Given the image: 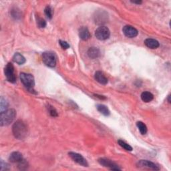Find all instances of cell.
<instances>
[{
    "instance_id": "obj_1",
    "label": "cell",
    "mask_w": 171,
    "mask_h": 171,
    "mask_svg": "<svg viewBox=\"0 0 171 171\" xmlns=\"http://www.w3.org/2000/svg\"><path fill=\"white\" fill-rule=\"evenodd\" d=\"M13 135L17 139L23 140L28 136V126L22 120H18L16 121L12 126Z\"/></svg>"
},
{
    "instance_id": "obj_2",
    "label": "cell",
    "mask_w": 171,
    "mask_h": 171,
    "mask_svg": "<svg viewBox=\"0 0 171 171\" xmlns=\"http://www.w3.org/2000/svg\"><path fill=\"white\" fill-rule=\"evenodd\" d=\"M16 116V111L14 109H8L0 113V125L5 126L9 125Z\"/></svg>"
},
{
    "instance_id": "obj_3",
    "label": "cell",
    "mask_w": 171,
    "mask_h": 171,
    "mask_svg": "<svg viewBox=\"0 0 171 171\" xmlns=\"http://www.w3.org/2000/svg\"><path fill=\"white\" fill-rule=\"evenodd\" d=\"M21 82L24 85V86L31 93H36L34 90L35 81L34 78L30 74L21 73L19 75Z\"/></svg>"
},
{
    "instance_id": "obj_4",
    "label": "cell",
    "mask_w": 171,
    "mask_h": 171,
    "mask_svg": "<svg viewBox=\"0 0 171 171\" xmlns=\"http://www.w3.org/2000/svg\"><path fill=\"white\" fill-rule=\"evenodd\" d=\"M42 61L46 66L54 68L56 65V56L52 52H45L42 53Z\"/></svg>"
},
{
    "instance_id": "obj_5",
    "label": "cell",
    "mask_w": 171,
    "mask_h": 171,
    "mask_svg": "<svg viewBox=\"0 0 171 171\" xmlns=\"http://www.w3.org/2000/svg\"><path fill=\"white\" fill-rule=\"evenodd\" d=\"M110 36V31L109 29L106 26L102 25L96 30L95 31V36L96 38L99 40H106L109 38Z\"/></svg>"
},
{
    "instance_id": "obj_6",
    "label": "cell",
    "mask_w": 171,
    "mask_h": 171,
    "mask_svg": "<svg viewBox=\"0 0 171 171\" xmlns=\"http://www.w3.org/2000/svg\"><path fill=\"white\" fill-rule=\"evenodd\" d=\"M4 73L8 81L11 83L16 82V76L14 72V67L12 63H8L4 69Z\"/></svg>"
},
{
    "instance_id": "obj_7",
    "label": "cell",
    "mask_w": 171,
    "mask_h": 171,
    "mask_svg": "<svg viewBox=\"0 0 171 171\" xmlns=\"http://www.w3.org/2000/svg\"><path fill=\"white\" fill-rule=\"evenodd\" d=\"M68 154L69 157H70L74 162H76L78 164L82 166V167H88V163L87 162V160L84 158L82 155L74 152H69Z\"/></svg>"
},
{
    "instance_id": "obj_8",
    "label": "cell",
    "mask_w": 171,
    "mask_h": 171,
    "mask_svg": "<svg viewBox=\"0 0 171 171\" xmlns=\"http://www.w3.org/2000/svg\"><path fill=\"white\" fill-rule=\"evenodd\" d=\"M98 163L104 167L109 168L112 170H120L121 168H119V165L114 163L112 160L106 158H101L98 159Z\"/></svg>"
},
{
    "instance_id": "obj_9",
    "label": "cell",
    "mask_w": 171,
    "mask_h": 171,
    "mask_svg": "<svg viewBox=\"0 0 171 171\" xmlns=\"http://www.w3.org/2000/svg\"><path fill=\"white\" fill-rule=\"evenodd\" d=\"M136 165L138 167L141 168H146L148 169H151L153 170H159L160 168L158 166H157L156 164H154L152 162L149 161L147 160H141L137 163Z\"/></svg>"
},
{
    "instance_id": "obj_10",
    "label": "cell",
    "mask_w": 171,
    "mask_h": 171,
    "mask_svg": "<svg viewBox=\"0 0 171 171\" xmlns=\"http://www.w3.org/2000/svg\"><path fill=\"white\" fill-rule=\"evenodd\" d=\"M123 34L129 38H134L138 36V30L131 25H125L122 29Z\"/></svg>"
},
{
    "instance_id": "obj_11",
    "label": "cell",
    "mask_w": 171,
    "mask_h": 171,
    "mask_svg": "<svg viewBox=\"0 0 171 171\" xmlns=\"http://www.w3.org/2000/svg\"><path fill=\"white\" fill-rule=\"evenodd\" d=\"M9 160L11 163H19L24 160L22 154L19 152H14L10 154Z\"/></svg>"
},
{
    "instance_id": "obj_12",
    "label": "cell",
    "mask_w": 171,
    "mask_h": 171,
    "mask_svg": "<svg viewBox=\"0 0 171 171\" xmlns=\"http://www.w3.org/2000/svg\"><path fill=\"white\" fill-rule=\"evenodd\" d=\"M79 36L80 37V39L84 41L88 40L90 38L91 35L88 29L86 28V27H82V28L80 29Z\"/></svg>"
},
{
    "instance_id": "obj_13",
    "label": "cell",
    "mask_w": 171,
    "mask_h": 171,
    "mask_svg": "<svg viewBox=\"0 0 171 171\" xmlns=\"http://www.w3.org/2000/svg\"><path fill=\"white\" fill-rule=\"evenodd\" d=\"M94 78L96 81L101 84L105 85L108 83V79L106 78L104 74L100 71L96 72V73L94 74Z\"/></svg>"
},
{
    "instance_id": "obj_14",
    "label": "cell",
    "mask_w": 171,
    "mask_h": 171,
    "mask_svg": "<svg viewBox=\"0 0 171 171\" xmlns=\"http://www.w3.org/2000/svg\"><path fill=\"white\" fill-rule=\"evenodd\" d=\"M144 44L148 48H151V49H157L160 46L159 42L157 40L152 38L146 39L144 40Z\"/></svg>"
},
{
    "instance_id": "obj_15",
    "label": "cell",
    "mask_w": 171,
    "mask_h": 171,
    "mask_svg": "<svg viewBox=\"0 0 171 171\" xmlns=\"http://www.w3.org/2000/svg\"><path fill=\"white\" fill-rule=\"evenodd\" d=\"M88 56L91 59L98 58L100 55V52L98 48L96 47H91L88 50Z\"/></svg>"
},
{
    "instance_id": "obj_16",
    "label": "cell",
    "mask_w": 171,
    "mask_h": 171,
    "mask_svg": "<svg viewBox=\"0 0 171 171\" xmlns=\"http://www.w3.org/2000/svg\"><path fill=\"white\" fill-rule=\"evenodd\" d=\"M107 14L106 12H100L98 14H96V16H94L95 17V22L96 24H103V23H105L106 21V19H107Z\"/></svg>"
},
{
    "instance_id": "obj_17",
    "label": "cell",
    "mask_w": 171,
    "mask_h": 171,
    "mask_svg": "<svg viewBox=\"0 0 171 171\" xmlns=\"http://www.w3.org/2000/svg\"><path fill=\"white\" fill-rule=\"evenodd\" d=\"M13 60L16 63L19 64V65H22V64L25 63V58L20 54L19 53H15L13 56Z\"/></svg>"
},
{
    "instance_id": "obj_18",
    "label": "cell",
    "mask_w": 171,
    "mask_h": 171,
    "mask_svg": "<svg viewBox=\"0 0 171 171\" xmlns=\"http://www.w3.org/2000/svg\"><path fill=\"white\" fill-rule=\"evenodd\" d=\"M141 99L144 102H151L153 98H154V96L152 93L149 92H144L141 94Z\"/></svg>"
},
{
    "instance_id": "obj_19",
    "label": "cell",
    "mask_w": 171,
    "mask_h": 171,
    "mask_svg": "<svg viewBox=\"0 0 171 171\" xmlns=\"http://www.w3.org/2000/svg\"><path fill=\"white\" fill-rule=\"evenodd\" d=\"M96 108H97L98 111L99 112H100L102 114H103L104 116H108L110 114V112L109 109L107 108V106H106L105 105L98 104V105H97V107H96Z\"/></svg>"
},
{
    "instance_id": "obj_20",
    "label": "cell",
    "mask_w": 171,
    "mask_h": 171,
    "mask_svg": "<svg viewBox=\"0 0 171 171\" xmlns=\"http://www.w3.org/2000/svg\"><path fill=\"white\" fill-rule=\"evenodd\" d=\"M136 126H137L138 130L140 131V132H141V134L142 135H146L148 130H147V127H146V124H144V123H143L141 121H138V122H136Z\"/></svg>"
},
{
    "instance_id": "obj_21",
    "label": "cell",
    "mask_w": 171,
    "mask_h": 171,
    "mask_svg": "<svg viewBox=\"0 0 171 171\" xmlns=\"http://www.w3.org/2000/svg\"><path fill=\"white\" fill-rule=\"evenodd\" d=\"M8 106H9V104L7 100L4 98L3 96H2L1 100H0V112H2L3 111L7 110Z\"/></svg>"
},
{
    "instance_id": "obj_22",
    "label": "cell",
    "mask_w": 171,
    "mask_h": 171,
    "mask_svg": "<svg viewBox=\"0 0 171 171\" xmlns=\"http://www.w3.org/2000/svg\"><path fill=\"white\" fill-rule=\"evenodd\" d=\"M118 142H119V144L121 147L124 148L125 150H126V151H132V147L131 146H130L128 144L126 143L124 141H123L122 140H119L118 141Z\"/></svg>"
},
{
    "instance_id": "obj_23",
    "label": "cell",
    "mask_w": 171,
    "mask_h": 171,
    "mask_svg": "<svg viewBox=\"0 0 171 171\" xmlns=\"http://www.w3.org/2000/svg\"><path fill=\"white\" fill-rule=\"evenodd\" d=\"M44 13L46 14V15L47 16V18L48 19H51L52 18V15H53V14H52V8L50 7V6H47L45 9H44Z\"/></svg>"
},
{
    "instance_id": "obj_24",
    "label": "cell",
    "mask_w": 171,
    "mask_h": 171,
    "mask_svg": "<svg viewBox=\"0 0 171 171\" xmlns=\"http://www.w3.org/2000/svg\"><path fill=\"white\" fill-rule=\"evenodd\" d=\"M48 111H49V113L50 114L51 116L52 117H57L58 116V112L56 111V110L53 108V106H49V107H48Z\"/></svg>"
},
{
    "instance_id": "obj_25",
    "label": "cell",
    "mask_w": 171,
    "mask_h": 171,
    "mask_svg": "<svg viewBox=\"0 0 171 171\" xmlns=\"http://www.w3.org/2000/svg\"><path fill=\"white\" fill-rule=\"evenodd\" d=\"M37 25L39 26V28H44L46 26V22L44 19H43L42 18H37Z\"/></svg>"
},
{
    "instance_id": "obj_26",
    "label": "cell",
    "mask_w": 171,
    "mask_h": 171,
    "mask_svg": "<svg viewBox=\"0 0 171 171\" xmlns=\"http://www.w3.org/2000/svg\"><path fill=\"white\" fill-rule=\"evenodd\" d=\"M18 168L19 170H26L27 168H28V163H27V162L24 159L22 160V161L19 163Z\"/></svg>"
},
{
    "instance_id": "obj_27",
    "label": "cell",
    "mask_w": 171,
    "mask_h": 171,
    "mask_svg": "<svg viewBox=\"0 0 171 171\" xmlns=\"http://www.w3.org/2000/svg\"><path fill=\"white\" fill-rule=\"evenodd\" d=\"M12 15L15 19H18L20 18V12L17 9H14L12 10Z\"/></svg>"
},
{
    "instance_id": "obj_28",
    "label": "cell",
    "mask_w": 171,
    "mask_h": 171,
    "mask_svg": "<svg viewBox=\"0 0 171 171\" xmlns=\"http://www.w3.org/2000/svg\"><path fill=\"white\" fill-rule=\"evenodd\" d=\"M59 44H60V46L62 47V48L63 50H67L69 47V45L65 41L60 40V41H59Z\"/></svg>"
},
{
    "instance_id": "obj_29",
    "label": "cell",
    "mask_w": 171,
    "mask_h": 171,
    "mask_svg": "<svg viewBox=\"0 0 171 171\" xmlns=\"http://www.w3.org/2000/svg\"><path fill=\"white\" fill-rule=\"evenodd\" d=\"M1 170L3 171V170H9V165L6 163L3 162V160H1Z\"/></svg>"
},
{
    "instance_id": "obj_30",
    "label": "cell",
    "mask_w": 171,
    "mask_h": 171,
    "mask_svg": "<svg viewBox=\"0 0 171 171\" xmlns=\"http://www.w3.org/2000/svg\"><path fill=\"white\" fill-rule=\"evenodd\" d=\"M131 2L133 3H135V4H141L142 3V1H134V2Z\"/></svg>"
},
{
    "instance_id": "obj_31",
    "label": "cell",
    "mask_w": 171,
    "mask_h": 171,
    "mask_svg": "<svg viewBox=\"0 0 171 171\" xmlns=\"http://www.w3.org/2000/svg\"><path fill=\"white\" fill-rule=\"evenodd\" d=\"M170 95H168V102H169V103H170Z\"/></svg>"
}]
</instances>
